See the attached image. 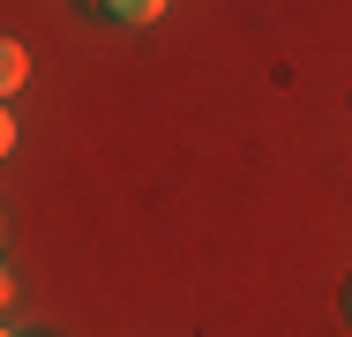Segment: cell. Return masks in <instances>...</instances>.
<instances>
[{
  "mask_svg": "<svg viewBox=\"0 0 352 337\" xmlns=\"http://www.w3.org/2000/svg\"><path fill=\"white\" fill-rule=\"evenodd\" d=\"M82 8H98V15H120V23H150V15H165V0H82Z\"/></svg>",
  "mask_w": 352,
  "mask_h": 337,
  "instance_id": "obj_1",
  "label": "cell"
},
{
  "mask_svg": "<svg viewBox=\"0 0 352 337\" xmlns=\"http://www.w3.org/2000/svg\"><path fill=\"white\" fill-rule=\"evenodd\" d=\"M23 83H30V53H23V45H15V38H8V45H0V90H8V98H15V90H23Z\"/></svg>",
  "mask_w": 352,
  "mask_h": 337,
  "instance_id": "obj_2",
  "label": "cell"
},
{
  "mask_svg": "<svg viewBox=\"0 0 352 337\" xmlns=\"http://www.w3.org/2000/svg\"><path fill=\"white\" fill-rule=\"evenodd\" d=\"M345 315H352V285H345Z\"/></svg>",
  "mask_w": 352,
  "mask_h": 337,
  "instance_id": "obj_3",
  "label": "cell"
}]
</instances>
